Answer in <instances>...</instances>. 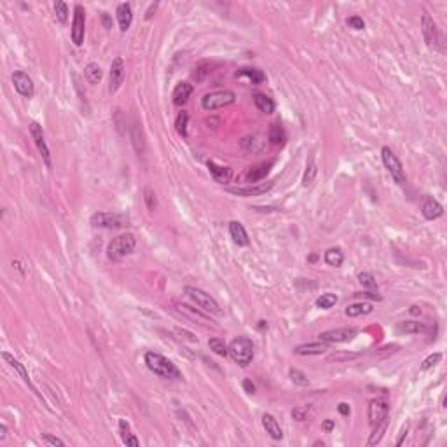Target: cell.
<instances>
[{
  "mask_svg": "<svg viewBox=\"0 0 447 447\" xmlns=\"http://www.w3.org/2000/svg\"><path fill=\"white\" fill-rule=\"evenodd\" d=\"M144 360H145V365L149 367V371L154 372L156 376L163 377V379H182V372L177 369V365L171 360H168L166 357H163L161 353L147 351Z\"/></svg>",
  "mask_w": 447,
  "mask_h": 447,
  "instance_id": "1",
  "label": "cell"
},
{
  "mask_svg": "<svg viewBox=\"0 0 447 447\" xmlns=\"http://www.w3.org/2000/svg\"><path fill=\"white\" fill-rule=\"evenodd\" d=\"M227 351H229L231 358L236 364H240L241 367H247L254 360V343L247 336H240L231 341V344L227 346Z\"/></svg>",
  "mask_w": 447,
  "mask_h": 447,
  "instance_id": "2",
  "label": "cell"
},
{
  "mask_svg": "<svg viewBox=\"0 0 447 447\" xmlns=\"http://www.w3.org/2000/svg\"><path fill=\"white\" fill-rule=\"evenodd\" d=\"M135 247H137V240H135L133 234L131 233L119 234V236L114 238L110 243H108L107 255H108V259H112V261H121V259L133 254Z\"/></svg>",
  "mask_w": 447,
  "mask_h": 447,
  "instance_id": "3",
  "label": "cell"
},
{
  "mask_svg": "<svg viewBox=\"0 0 447 447\" xmlns=\"http://www.w3.org/2000/svg\"><path fill=\"white\" fill-rule=\"evenodd\" d=\"M185 294L189 295L190 299L196 302V306H199L201 309H204L206 313L210 314H215V316H222L224 311L222 307L218 306V302L215 300L213 297H211L210 294H206L204 290H201V288H196V287H185Z\"/></svg>",
  "mask_w": 447,
  "mask_h": 447,
  "instance_id": "4",
  "label": "cell"
},
{
  "mask_svg": "<svg viewBox=\"0 0 447 447\" xmlns=\"http://www.w3.org/2000/svg\"><path fill=\"white\" fill-rule=\"evenodd\" d=\"M381 157H383L384 168L390 171L393 180L397 182L398 185H405V182H407V175H405L404 166H402V161L397 157V154H395L390 147H383L381 149Z\"/></svg>",
  "mask_w": 447,
  "mask_h": 447,
  "instance_id": "5",
  "label": "cell"
},
{
  "mask_svg": "<svg viewBox=\"0 0 447 447\" xmlns=\"http://www.w3.org/2000/svg\"><path fill=\"white\" fill-rule=\"evenodd\" d=\"M236 101V94L233 91H213V93H208L203 96L201 100V105H203L204 110H217V108H224L229 107Z\"/></svg>",
  "mask_w": 447,
  "mask_h": 447,
  "instance_id": "6",
  "label": "cell"
},
{
  "mask_svg": "<svg viewBox=\"0 0 447 447\" xmlns=\"http://www.w3.org/2000/svg\"><path fill=\"white\" fill-rule=\"evenodd\" d=\"M130 218L126 215L107 213V211H98L91 217V226L100 227V229H119V227L128 226Z\"/></svg>",
  "mask_w": 447,
  "mask_h": 447,
  "instance_id": "7",
  "label": "cell"
},
{
  "mask_svg": "<svg viewBox=\"0 0 447 447\" xmlns=\"http://www.w3.org/2000/svg\"><path fill=\"white\" fill-rule=\"evenodd\" d=\"M421 32H423L424 42L430 49H438V44H440V39H438V30L437 25H435L433 18L428 13H423L421 16Z\"/></svg>",
  "mask_w": 447,
  "mask_h": 447,
  "instance_id": "8",
  "label": "cell"
},
{
  "mask_svg": "<svg viewBox=\"0 0 447 447\" xmlns=\"http://www.w3.org/2000/svg\"><path fill=\"white\" fill-rule=\"evenodd\" d=\"M30 135L32 138H34L35 142V147H37L40 157H42L44 164H46L47 168L51 170V166H53V161H51V152H49V147H47L46 144V138H44V131H42V126H40L39 123H32L30 124Z\"/></svg>",
  "mask_w": 447,
  "mask_h": 447,
  "instance_id": "9",
  "label": "cell"
},
{
  "mask_svg": "<svg viewBox=\"0 0 447 447\" xmlns=\"http://www.w3.org/2000/svg\"><path fill=\"white\" fill-rule=\"evenodd\" d=\"M358 330L355 327H343V328H334V330H327L320 334V341L327 344H337V343H348L353 341L357 337Z\"/></svg>",
  "mask_w": 447,
  "mask_h": 447,
  "instance_id": "10",
  "label": "cell"
},
{
  "mask_svg": "<svg viewBox=\"0 0 447 447\" xmlns=\"http://www.w3.org/2000/svg\"><path fill=\"white\" fill-rule=\"evenodd\" d=\"M84 7L75 6L74 9V21H72V42L75 46H82L84 42V32H86V16H84Z\"/></svg>",
  "mask_w": 447,
  "mask_h": 447,
  "instance_id": "11",
  "label": "cell"
},
{
  "mask_svg": "<svg viewBox=\"0 0 447 447\" xmlns=\"http://www.w3.org/2000/svg\"><path fill=\"white\" fill-rule=\"evenodd\" d=\"M13 84H14V89L25 98H32L35 93V86H34V80L28 74H25L23 70H16L13 74Z\"/></svg>",
  "mask_w": 447,
  "mask_h": 447,
  "instance_id": "12",
  "label": "cell"
},
{
  "mask_svg": "<svg viewBox=\"0 0 447 447\" xmlns=\"http://www.w3.org/2000/svg\"><path fill=\"white\" fill-rule=\"evenodd\" d=\"M124 77H126V67H124L123 58L117 56L116 60L112 61L110 75H108V91H110V93H116V91L123 86Z\"/></svg>",
  "mask_w": 447,
  "mask_h": 447,
  "instance_id": "13",
  "label": "cell"
},
{
  "mask_svg": "<svg viewBox=\"0 0 447 447\" xmlns=\"http://www.w3.org/2000/svg\"><path fill=\"white\" fill-rule=\"evenodd\" d=\"M388 412H390V407L384 400L381 398H374V400L369 402V409H367V417H369V423L372 426H376L377 423H381L383 419L388 417Z\"/></svg>",
  "mask_w": 447,
  "mask_h": 447,
  "instance_id": "14",
  "label": "cell"
},
{
  "mask_svg": "<svg viewBox=\"0 0 447 447\" xmlns=\"http://www.w3.org/2000/svg\"><path fill=\"white\" fill-rule=\"evenodd\" d=\"M274 187V182H266V184H257V185H248V187H234L229 189L231 194H236L241 197H250V196H262V194L269 192Z\"/></svg>",
  "mask_w": 447,
  "mask_h": 447,
  "instance_id": "15",
  "label": "cell"
},
{
  "mask_svg": "<svg viewBox=\"0 0 447 447\" xmlns=\"http://www.w3.org/2000/svg\"><path fill=\"white\" fill-rule=\"evenodd\" d=\"M421 213L426 220H435L444 215V206L433 197H424L423 204H421Z\"/></svg>",
  "mask_w": 447,
  "mask_h": 447,
  "instance_id": "16",
  "label": "cell"
},
{
  "mask_svg": "<svg viewBox=\"0 0 447 447\" xmlns=\"http://www.w3.org/2000/svg\"><path fill=\"white\" fill-rule=\"evenodd\" d=\"M117 21H119V28L121 32H128L131 27V21H133V9H131V4L128 2H123L117 6Z\"/></svg>",
  "mask_w": 447,
  "mask_h": 447,
  "instance_id": "17",
  "label": "cell"
},
{
  "mask_svg": "<svg viewBox=\"0 0 447 447\" xmlns=\"http://www.w3.org/2000/svg\"><path fill=\"white\" fill-rule=\"evenodd\" d=\"M192 91H194V86L190 82H187V80L178 82L173 89V103L177 105V107L185 105L187 100L190 98V94H192Z\"/></svg>",
  "mask_w": 447,
  "mask_h": 447,
  "instance_id": "18",
  "label": "cell"
},
{
  "mask_svg": "<svg viewBox=\"0 0 447 447\" xmlns=\"http://www.w3.org/2000/svg\"><path fill=\"white\" fill-rule=\"evenodd\" d=\"M328 350L327 343L320 341V343H307V344H299L294 348V353L300 355V357H311V355H323Z\"/></svg>",
  "mask_w": 447,
  "mask_h": 447,
  "instance_id": "19",
  "label": "cell"
},
{
  "mask_svg": "<svg viewBox=\"0 0 447 447\" xmlns=\"http://www.w3.org/2000/svg\"><path fill=\"white\" fill-rule=\"evenodd\" d=\"M2 358L7 362V364L11 365V367L14 369V371H16L18 374H20V377H21V379H23V383H25V384H28V386H30L32 390H34V391H37V390H35V386H34V384H32V379H30V376H28V372H27V369H25V365L21 364V362L18 360V358H14L13 355H11V353H7V351H2Z\"/></svg>",
  "mask_w": 447,
  "mask_h": 447,
  "instance_id": "20",
  "label": "cell"
},
{
  "mask_svg": "<svg viewBox=\"0 0 447 447\" xmlns=\"http://www.w3.org/2000/svg\"><path fill=\"white\" fill-rule=\"evenodd\" d=\"M262 426L264 430H266V433H269L271 438H274V440H281V438H283V430H281L280 423L274 419L273 414H264Z\"/></svg>",
  "mask_w": 447,
  "mask_h": 447,
  "instance_id": "21",
  "label": "cell"
},
{
  "mask_svg": "<svg viewBox=\"0 0 447 447\" xmlns=\"http://www.w3.org/2000/svg\"><path fill=\"white\" fill-rule=\"evenodd\" d=\"M229 234L231 238H233V241L238 245V247H247L248 243H250V240H248V234L247 231H245L243 224L238 222V220H233L229 224Z\"/></svg>",
  "mask_w": 447,
  "mask_h": 447,
  "instance_id": "22",
  "label": "cell"
},
{
  "mask_svg": "<svg viewBox=\"0 0 447 447\" xmlns=\"http://www.w3.org/2000/svg\"><path fill=\"white\" fill-rule=\"evenodd\" d=\"M271 168H273V161L261 163V164H257V166L250 168V170L247 171V180L250 182V184H255V182H259V180H264V178L267 177V173L271 171Z\"/></svg>",
  "mask_w": 447,
  "mask_h": 447,
  "instance_id": "23",
  "label": "cell"
},
{
  "mask_svg": "<svg viewBox=\"0 0 447 447\" xmlns=\"http://www.w3.org/2000/svg\"><path fill=\"white\" fill-rule=\"evenodd\" d=\"M206 166H208V170H210L211 177H213L218 184H227V182L233 178V170H231V168L218 166V164H215L213 161H208Z\"/></svg>",
  "mask_w": 447,
  "mask_h": 447,
  "instance_id": "24",
  "label": "cell"
},
{
  "mask_svg": "<svg viewBox=\"0 0 447 447\" xmlns=\"http://www.w3.org/2000/svg\"><path fill=\"white\" fill-rule=\"evenodd\" d=\"M254 103H255V107H257L259 110L264 112V114H273L274 107H276V105H274V101H273V98H269L267 94H264V93H255L254 94Z\"/></svg>",
  "mask_w": 447,
  "mask_h": 447,
  "instance_id": "25",
  "label": "cell"
},
{
  "mask_svg": "<svg viewBox=\"0 0 447 447\" xmlns=\"http://www.w3.org/2000/svg\"><path fill=\"white\" fill-rule=\"evenodd\" d=\"M119 431H121V438H123V442L126 445H131V447H138V445H140V440H138V438L135 437L133 433H131L130 424H128L126 419H121L119 421Z\"/></svg>",
  "mask_w": 447,
  "mask_h": 447,
  "instance_id": "26",
  "label": "cell"
},
{
  "mask_svg": "<svg viewBox=\"0 0 447 447\" xmlns=\"http://www.w3.org/2000/svg\"><path fill=\"white\" fill-rule=\"evenodd\" d=\"M285 138H287V135H285V130L281 128V124L280 123L271 124L269 133H267V140H269L273 145H283Z\"/></svg>",
  "mask_w": 447,
  "mask_h": 447,
  "instance_id": "27",
  "label": "cell"
},
{
  "mask_svg": "<svg viewBox=\"0 0 447 447\" xmlns=\"http://www.w3.org/2000/svg\"><path fill=\"white\" fill-rule=\"evenodd\" d=\"M101 75H103V72H101V68L98 63H89L86 68H84V77H86V80L91 84V86H96V84L101 80Z\"/></svg>",
  "mask_w": 447,
  "mask_h": 447,
  "instance_id": "28",
  "label": "cell"
},
{
  "mask_svg": "<svg viewBox=\"0 0 447 447\" xmlns=\"http://www.w3.org/2000/svg\"><path fill=\"white\" fill-rule=\"evenodd\" d=\"M372 309H374L372 304H369V302H355L346 307V314L351 318H355V316H362V314L372 313Z\"/></svg>",
  "mask_w": 447,
  "mask_h": 447,
  "instance_id": "29",
  "label": "cell"
},
{
  "mask_svg": "<svg viewBox=\"0 0 447 447\" xmlns=\"http://www.w3.org/2000/svg\"><path fill=\"white\" fill-rule=\"evenodd\" d=\"M325 262L332 267H341L344 262L343 250H341V248H328V250L325 252Z\"/></svg>",
  "mask_w": 447,
  "mask_h": 447,
  "instance_id": "30",
  "label": "cell"
},
{
  "mask_svg": "<svg viewBox=\"0 0 447 447\" xmlns=\"http://www.w3.org/2000/svg\"><path fill=\"white\" fill-rule=\"evenodd\" d=\"M386 428H388V417H386V419L381 421V423H377L376 426H374V431L371 433V437H369L367 445H376V444H379L381 438H383V435H384V431H386Z\"/></svg>",
  "mask_w": 447,
  "mask_h": 447,
  "instance_id": "31",
  "label": "cell"
},
{
  "mask_svg": "<svg viewBox=\"0 0 447 447\" xmlns=\"http://www.w3.org/2000/svg\"><path fill=\"white\" fill-rule=\"evenodd\" d=\"M316 173H318V168H316V163H314V156H311L306 164V171H304V177H302V185L307 187V185L313 184Z\"/></svg>",
  "mask_w": 447,
  "mask_h": 447,
  "instance_id": "32",
  "label": "cell"
},
{
  "mask_svg": "<svg viewBox=\"0 0 447 447\" xmlns=\"http://www.w3.org/2000/svg\"><path fill=\"white\" fill-rule=\"evenodd\" d=\"M398 330L405 332V334H421V332L426 330V325H423L421 321H416V320H407L404 321V323H400Z\"/></svg>",
  "mask_w": 447,
  "mask_h": 447,
  "instance_id": "33",
  "label": "cell"
},
{
  "mask_svg": "<svg viewBox=\"0 0 447 447\" xmlns=\"http://www.w3.org/2000/svg\"><path fill=\"white\" fill-rule=\"evenodd\" d=\"M238 75H245L252 80V84H262L266 80V74L259 68H241L238 70Z\"/></svg>",
  "mask_w": 447,
  "mask_h": 447,
  "instance_id": "34",
  "label": "cell"
},
{
  "mask_svg": "<svg viewBox=\"0 0 447 447\" xmlns=\"http://www.w3.org/2000/svg\"><path fill=\"white\" fill-rule=\"evenodd\" d=\"M208 346H210V350L213 351L215 355H218V357H227V355H229L226 343H224L222 339H218V337H211V339L208 341Z\"/></svg>",
  "mask_w": 447,
  "mask_h": 447,
  "instance_id": "35",
  "label": "cell"
},
{
  "mask_svg": "<svg viewBox=\"0 0 447 447\" xmlns=\"http://www.w3.org/2000/svg\"><path fill=\"white\" fill-rule=\"evenodd\" d=\"M314 304H316V307H320V309H330V307H334L337 304V295L336 294H321Z\"/></svg>",
  "mask_w": 447,
  "mask_h": 447,
  "instance_id": "36",
  "label": "cell"
},
{
  "mask_svg": "<svg viewBox=\"0 0 447 447\" xmlns=\"http://www.w3.org/2000/svg\"><path fill=\"white\" fill-rule=\"evenodd\" d=\"M257 142H262V138L247 137V138H243V142H241V147L245 150H248V152H261L264 149V145H257Z\"/></svg>",
  "mask_w": 447,
  "mask_h": 447,
  "instance_id": "37",
  "label": "cell"
},
{
  "mask_svg": "<svg viewBox=\"0 0 447 447\" xmlns=\"http://www.w3.org/2000/svg\"><path fill=\"white\" fill-rule=\"evenodd\" d=\"M187 124H189V116L187 112H180L175 121V128H177V133L184 138H187Z\"/></svg>",
  "mask_w": 447,
  "mask_h": 447,
  "instance_id": "38",
  "label": "cell"
},
{
  "mask_svg": "<svg viewBox=\"0 0 447 447\" xmlns=\"http://www.w3.org/2000/svg\"><path fill=\"white\" fill-rule=\"evenodd\" d=\"M54 14H56V20L60 21V23H67V20H68V6L65 2H61V0L54 2Z\"/></svg>",
  "mask_w": 447,
  "mask_h": 447,
  "instance_id": "39",
  "label": "cell"
},
{
  "mask_svg": "<svg viewBox=\"0 0 447 447\" xmlns=\"http://www.w3.org/2000/svg\"><path fill=\"white\" fill-rule=\"evenodd\" d=\"M210 68H211L210 63L197 65V67L194 68V72H192V80H196V82H201V80H204V77H206L211 72Z\"/></svg>",
  "mask_w": 447,
  "mask_h": 447,
  "instance_id": "40",
  "label": "cell"
},
{
  "mask_svg": "<svg viewBox=\"0 0 447 447\" xmlns=\"http://www.w3.org/2000/svg\"><path fill=\"white\" fill-rule=\"evenodd\" d=\"M440 360H442V353H431L430 357H426L423 362H421L419 371H423V372H424V371H428V369L435 367V365H437Z\"/></svg>",
  "mask_w": 447,
  "mask_h": 447,
  "instance_id": "41",
  "label": "cell"
},
{
  "mask_svg": "<svg viewBox=\"0 0 447 447\" xmlns=\"http://www.w3.org/2000/svg\"><path fill=\"white\" fill-rule=\"evenodd\" d=\"M290 379L294 381L295 384H299V386H309V379H307V376L304 372H300L299 369H290Z\"/></svg>",
  "mask_w": 447,
  "mask_h": 447,
  "instance_id": "42",
  "label": "cell"
},
{
  "mask_svg": "<svg viewBox=\"0 0 447 447\" xmlns=\"http://www.w3.org/2000/svg\"><path fill=\"white\" fill-rule=\"evenodd\" d=\"M144 199H145V204H147V208L150 211H154L157 208V199H156V192H154L150 187H145L144 190Z\"/></svg>",
  "mask_w": 447,
  "mask_h": 447,
  "instance_id": "43",
  "label": "cell"
},
{
  "mask_svg": "<svg viewBox=\"0 0 447 447\" xmlns=\"http://www.w3.org/2000/svg\"><path fill=\"white\" fill-rule=\"evenodd\" d=\"M358 281H360V285H362V287H365V288H376L377 287V283H376V280H374V276H372L371 273H367V271H365V273L358 274Z\"/></svg>",
  "mask_w": 447,
  "mask_h": 447,
  "instance_id": "44",
  "label": "cell"
},
{
  "mask_svg": "<svg viewBox=\"0 0 447 447\" xmlns=\"http://www.w3.org/2000/svg\"><path fill=\"white\" fill-rule=\"evenodd\" d=\"M309 410H311V405H302V407H295L294 410H292V417H294V419H297V421H304Z\"/></svg>",
  "mask_w": 447,
  "mask_h": 447,
  "instance_id": "45",
  "label": "cell"
},
{
  "mask_svg": "<svg viewBox=\"0 0 447 447\" xmlns=\"http://www.w3.org/2000/svg\"><path fill=\"white\" fill-rule=\"evenodd\" d=\"M348 25H350L351 28H355V30H364L365 28V23L360 16H351L350 20H348Z\"/></svg>",
  "mask_w": 447,
  "mask_h": 447,
  "instance_id": "46",
  "label": "cell"
},
{
  "mask_svg": "<svg viewBox=\"0 0 447 447\" xmlns=\"http://www.w3.org/2000/svg\"><path fill=\"white\" fill-rule=\"evenodd\" d=\"M42 440L46 442L47 445H60V447H63V445H65V442L61 440V438L53 437V435H49V433H44V435H42Z\"/></svg>",
  "mask_w": 447,
  "mask_h": 447,
  "instance_id": "47",
  "label": "cell"
},
{
  "mask_svg": "<svg viewBox=\"0 0 447 447\" xmlns=\"http://www.w3.org/2000/svg\"><path fill=\"white\" fill-rule=\"evenodd\" d=\"M358 355L357 353H344V355H332L328 360H351V358H357Z\"/></svg>",
  "mask_w": 447,
  "mask_h": 447,
  "instance_id": "48",
  "label": "cell"
},
{
  "mask_svg": "<svg viewBox=\"0 0 447 447\" xmlns=\"http://www.w3.org/2000/svg\"><path fill=\"white\" fill-rule=\"evenodd\" d=\"M243 388H245V391H247V393H255V384L252 383L250 379L243 381Z\"/></svg>",
  "mask_w": 447,
  "mask_h": 447,
  "instance_id": "49",
  "label": "cell"
},
{
  "mask_svg": "<svg viewBox=\"0 0 447 447\" xmlns=\"http://www.w3.org/2000/svg\"><path fill=\"white\" fill-rule=\"evenodd\" d=\"M337 409H339V412L343 414V416H350V412H351L350 405H348V404H344V402H343V404H339V405H337Z\"/></svg>",
  "mask_w": 447,
  "mask_h": 447,
  "instance_id": "50",
  "label": "cell"
},
{
  "mask_svg": "<svg viewBox=\"0 0 447 447\" xmlns=\"http://www.w3.org/2000/svg\"><path fill=\"white\" fill-rule=\"evenodd\" d=\"M323 430L325 431H332V430H334V421H332V419L323 421Z\"/></svg>",
  "mask_w": 447,
  "mask_h": 447,
  "instance_id": "51",
  "label": "cell"
},
{
  "mask_svg": "<svg viewBox=\"0 0 447 447\" xmlns=\"http://www.w3.org/2000/svg\"><path fill=\"white\" fill-rule=\"evenodd\" d=\"M407 437V426L405 428H402V431H400V438H398L397 440V445H402V442H404V438Z\"/></svg>",
  "mask_w": 447,
  "mask_h": 447,
  "instance_id": "52",
  "label": "cell"
},
{
  "mask_svg": "<svg viewBox=\"0 0 447 447\" xmlns=\"http://www.w3.org/2000/svg\"><path fill=\"white\" fill-rule=\"evenodd\" d=\"M156 7H157V4H152V6L149 7V11L145 13V20H150V18H152V13L156 11Z\"/></svg>",
  "mask_w": 447,
  "mask_h": 447,
  "instance_id": "53",
  "label": "cell"
},
{
  "mask_svg": "<svg viewBox=\"0 0 447 447\" xmlns=\"http://www.w3.org/2000/svg\"><path fill=\"white\" fill-rule=\"evenodd\" d=\"M7 435V426L6 424H0V440H4Z\"/></svg>",
  "mask_w": 447,
  "mask_h": 447,
  "instance_id": "54",
  "label": "cell"
},
{
  "mask_svg": "<svg viewBox=\"0 0 447 447\" xmlns=\"http://www.w3.org/2000/svg\"><path fill=\"white\" fill-rule=\"evenodd\" d=\"M103 23H105V27H107V28H112V21L108 20V14H105V13H103Z\"/></svg>",
  "mask_w": 447,
  "mask_h": 447,
  "instance_id": "55",
  "label": "cell"
},
{
  "mask_svg": "<svg viewBox=\"0 0 447 447\" xmlns=\"http://www.w3.org/2000/svg\"><path fill=\"white\" fill-rule=\"evenodd\" d=\"M410 313H412V314H421V309H417V306H412V307H410Z\"/></svg>",
  "mask_w": 447,
  "mask_h": 447,
  "instance_id": "56",
  "label": "cell"
},
{
  "mask_svg": "<svg viewBox=\"0 0 447 447\" xmlns=\"http://www.w3.org/2000/svg\"><path fill=\"white\" fill-rule=\"evenodd\" d=\"M259 328H267V323H266V321H261V325H259Z\"/></svg>",
  "mask_w": 447,
  "mask_h": 447,
  "instance_id": "57",
  "label": "cell"
}]
</instances>
